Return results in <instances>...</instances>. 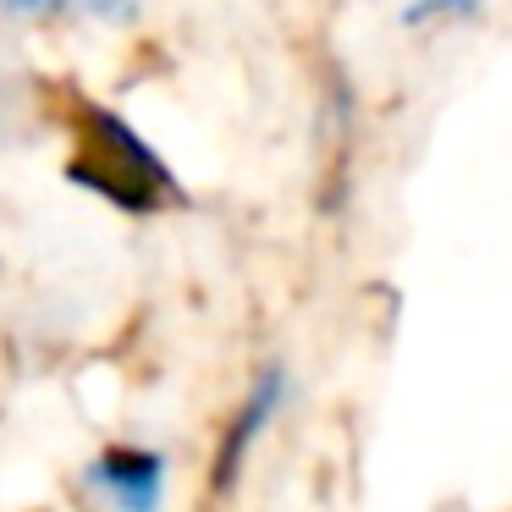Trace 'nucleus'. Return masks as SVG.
Returning <instances> with one entry per match:
<instances>
[{
  "mask_svg": "<svg viewBox=\"0 0 512 512\" xmlns=\"http://www.w3.org/2000/svg\"><path fill=\"white\" fill-rule=\"evenodd\" d=\"M72 177L83 188L105 193L122 210H155L160 199H171V171L155 160V149L111 111L83 105L78 116V155H72Z\"/></svg>",
  "mask_w": 512,
  "mask_h": 512,
  "instance_id": "obj_1",
  "label": "nucleus"
},
{
  "mask_svg": "<svg viewBox=\"0 0 512 512\" xmlns=\"http://www.w3.org/2000/svg\"><path fill=\"white\" fill-rule=\"evenodd\" d=\"M89 479L116 512H160L166 501V457L149 446H105L89 463Z\"/></svg>",
  "mask_w": 512,
  "mask_h": 512,
  "instance_id": "obj_2",
  "label": "nucleus"
},
{
  "mask_svg": "<svg viewBox=\"0 0 512 512\" xmlns=\"http://www.w3.org/2000/svg\"><path fill=\"white\" fill-rule=\"evenodd\" d=\"M281 397H287V375H281L276 364L259 369L254 391H248L243 408L232 413V424H226V435H221V452H215V468H210L215 496H226V490L237 485V474H243V463H248V452H254V441L270 430V419H276Z\"/></svg>",
  "mask_w": 512,
  "mask_h": 512,
  "instance_id": "obj_3",
  "label": "nucleus"
},
{
  "mask_svg": "<svg viewBox=\"0 0 512 512\" xmlns=\"http://www.w3.org/2000/svg\"><path fill=\"white\" fill-rule=\"evenodd\" d=\"M446 12L474 17V12H479V0H424V6H413V12H408V23H424V17H446Z\"/></svg>",
  "mask_w": 512,
  "mask_h": 512,
  "instance_id": "obj_4",
  "label": "nucleus"
},
{
  "mask_svg": "<svg viewBox=\"0 0 512 512\" xmlns=\"http://www.w3.org/2000/svg\"><path fill=\"white\" fill-rule=\"evenodd\" d=\"M6 12H23V17H45V12H61V6H72V0H0Z\"/></svg>",
  "mask_w": 512,
  "mask_h": 512,
  "instance_id": "obj_5",
  "label": "nucleus"
}]
</instances>
